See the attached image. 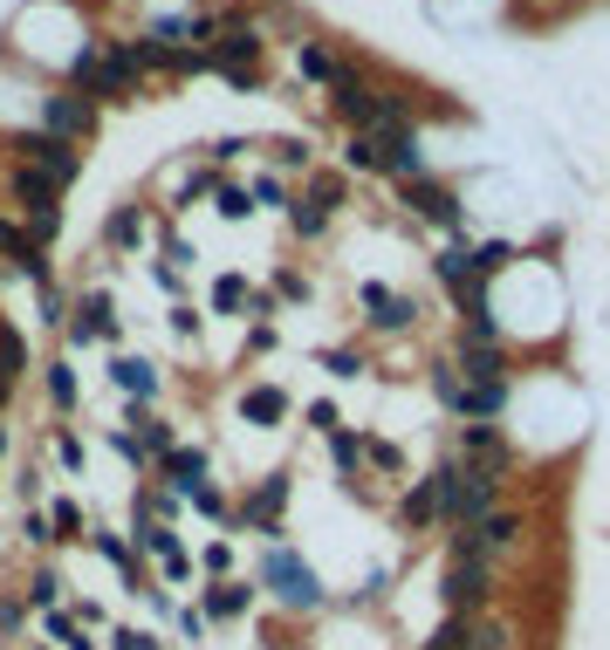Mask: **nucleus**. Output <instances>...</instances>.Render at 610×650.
Instances as JSON below:
<instances>
[{"label": "nucleus", "instance_id": "obj_1", "mask_svg": "<svg viewBox=\"0 0 610 650\" xmlns=\"http://www.w3.org/2000/svg\"><path fill=\"white\" fill-rule=\"evenodd\" d=\"M432 486H439V520L446 528H473V520L494 513V500H501V480L473 473V465H460V459H446L439 473H432Z\"/></svg>", "mask_w": 610, "mask_h": 650}, {"label": "nucleus", "instance_id": "obj_2", "mask_svg": "<svg viewBox=\"0 0 610 650\" xmlns=\"http://www.w3.org/2000/svg\"><path fill=\"white\" fill-rule=\"evenodd\" d=\"M261 589H268L282 610H302V616L322 610V582H316V568L302 562L295 548H268V555H261Z\"/></svg>", "mask_w": 610, "mask_h": 650}, {"label": "nucleus", "instance_id": "obj_3", "mask_svg": "<svg viewBox=\"0 0 610 650\" xmlns=\"http://www.w3.org/2000/svg\"><path fill=\"white\" fill-rule=\"evenodd\" d=\"M432 390H439V404H446V411H460L467 425L501 418V404H507V383H467V377H460V363H439V370H432Z\"/></svg>", "mask_w": 610, "mask_h": 650}, {"label": "nucleus", "instance_id": "obj_4", "mask_svg": "<svg viewBox=\"0 0 610 650\" xmlns=\"http://www.w3.org/2000/svg\"><path fill=\"white\" fill-rule=\"evenodd\" d=\"M488 589H494V568H488V562H446V568H439V603H446V616H480Z\"/></svg>", "mask_w": 610, "mask_h": 650}, {"label": "nucleus", "instance_id": "obj_5", "mask_svg": "<svg viewBox=\"0 0 610 650\" xmlns=\"http://www.w3.org/2000/svg\"><path fill=\"white\" fill-rule=\"evenodd\" d=\"M42 130H56L62 144H83L90 130H96V103L83 90H56V96L42 103Z\"/></svg>", "mask_w": 610, "mask_h": 650}, {"label": "nucleus", "instance_id": "obj_6", "mask_svg": "<svg viewBox=\"0 0 610 650\" xmlns=\"http://www.w3.org/2000/svg\"><path fill=\"white\" fill-rule=\"evenodd\" d=\"M14 151H21V165L48 172L56 186H69V178H75V165H83V158H75V144H62L56 130H28V138H14Z\"/></svg>", "mask_w": 610, "mask_h": 650}, {"label": "nucleus", "instance_id": "obj_7", "mask_svg": "<svg viewBox=\"0 0 610 650\" xmlns=\"http://www.w3.org/2000/svg\"><path fill=\"white\" fill-rule=\"evenodd\" d=\"M460 465H473V473H488V480H507L515 452H507L501 425H467V432H460Z\"/></svg>", "mask_w": 610, "mask_h": 650}, {"label": "nucleus", "instance_id": "obj_8", "mask_svg": "<svg viewBox=\"0 0 610 650\" xmlns=\"http://www.w3.org/2000/svg\"><path fill=\"white\" fill-rule=\"evenodd\" d=\"M282 507H289V480L268 473V480L234 507V520H241V528H254V534H274V513H282Z\"/></svg>", "mask_w": 610, "mask_h": 650}, {"label": "nucleus", "instance_id": "obj_9", "mask_svg": "<svg viewBox=\"0 0 610 650\" xmlns=\"http://www.w3.org/2000/svg\"><path fill=\"white\" fill-rule=\"evenodd\" d=\"M404 205H412L419 220H432V226H460V199H453L446 186H432V178H404Z\"/></svg>", "mask_w": 610, "mask_h": 650}, {"label": "nucleus", "instance_id": "obj_10", "mask_svg": "<svg viewBox=\"0 0 610 650\" xmlns=\"http://www.w3.org/2000/svg\"><path fill=\"white\" fill-rule=\"evenodd\" d=\"M377 172H398V178H425V151L412 130H385L377 138Z\"/></svg>", "mask_w": 610, "mask_h": 650}, {"label": "nucleus", "instance_id": "obj_11", "mask_svg": "<svg viewBox=\"0 0 610 650\" xmlns=\"http://www.w3.org/2000/svg\"><path fill=\"white\" fill-rule=\"evenodd\" d=\"M138 548H144V555H159V562H165V576H192V562H186V548H179V541H172V528H165V520L138 513Z\"/></svg>", "mask_w": 610, "mask_h": 650}, {"label": "nucleus", "instance_id": "obj_12", "mask_svg": "<svg viewBox=\"0 0 610 650\" xmlns=\"http://www.w3.org/2000/svg\"><path fill=\"white\" fill-rule=\"evenodd\" d=\"M364 316H371V329H412V295L371 281V288H364Z\"/></svg>", "mask_w": 610, "mask_h": 650}, {"label": "nucleus", "instance_id": "obj_13", "mask_svg": "<svg viewBox=\"0 0 610 650\" xmlns=\"http://www.w3.org/2000/svg\"><path fill=\"white\" fill-rule=\"evenodd\" d=\"M14 199L28 205V220L35 213H56V199H62V186L48 172H35V165H14Z\"/></svg>", "mask_w": 610, "mask_h": 650}, {"label": "nucleus", "instance_id": "obj_14", "mask_svg": "<svg viewBox=\"0 0 610 650\" xmlns=\"http://www.w3.org/2000/svg\"><path fill=\"white\" fill-rule=\"evenodd\" d=\"M398 520H404V528H412V534H425V528H439V486H432V473L412 486V493H404V500H398Z\"/></svg>", "mask_w": 610, "mask_h": 650}, {"label": "nucleus", "instance_id": "obj_15", "mask_svg": "<svg viewBox=\"0 0 610 650\" xmlns=\"http://www.w3.org/2000/svg\"><path fill=\"white\" fill-rule=\"evenodd\" d=\"M159 465H165V480H172V493H192L199 480H207V452H199V446H172V452H165Z\"/></svg>", "mask_w": 610, "mask_h": 650}, {"label": "nucleus", "instance_id": "obj_16", "mask_svg": "<svg viewBox=\"0 0 610 650\" xmlns=\"http://www.w3.org/2000/svg\"><path fill=\"white\" fill-rule=\"evenodd\" d=\"M329 465H337V480L357 486V480H364V438L337 425V432H329Z\"/></svg>", "mask_w": 610, "mask_h": 650}, {"label": "nucleus", "instance_id": "obj_17", "mask_svg": "<svg viewBox=\"0 0 610 650\" xmlns=\"http://www.w3.org/2000/svg\"><path fill=\"white\" fill-rule=\"evenodd\" d=\"M241 418H247V425H274V418H289V398H282L274 383H254L247 398H241Z\"/></svg>", "mask_w": 610, "mask_h": 650}, {"label": "nucleus", "instance_id": "obj_18", "mask_svg": "<svg viewBox=\"0 0 610 650\" xmlns=\"http://www.w3.org/2000/svg\"><path fill=\"white\" fill-rule=\"evenodd\" d=\"M247 603H254V589H247V582H213V589H207V616H213V623L247 616Z\"/></svg>", "mask_w": 610, "mask_h": 650}, {"label": "nucleus", "instance_id": "obj_19", "mask_svg": "<svg viewBox=\"0 0 610 650\" xmlns=\"http://www.w3.org/2000/svg\"><path fill=\"white\" fill-rule=\"evenodd\" d=\"M96 555H104V562L117 568V576H124V582H131V589H144V568H138V548H131V541H124V534H96Z\"/></svg>", "mask_w": 610, "mask_h": 650}, {"label": "nucleus", "instance_id": "obj_20", "mask_svg": "<svg viewBox=\"0 0 610 650\" xmlns=\"http://www.w3.org/2000/svg\"><path fill=\"white\" fill-rule=\"evenodd\" d=\"M110 383L131 390V398H151V390H159V370H151L144 356H117V363H110Z\"/></svg>", "mask_w": 610, "mask_h": 650}, {"label": "nucleus", "instance_id": "obj_21", "mask_svg": "<svg viewBox=\"0 0 610 650\" xmlns=\"http://www.w3.org/2000/svg\"><path fill=\"white\" fill-rule=\"evenodd\" d=\"M302 75H309V83H337V75H343V56H329V48L322 42H302Z\"/></svg>", "mask_w": 610, "mask_h": 650}, {"label": "nucleus", "instance_id": "obj_22", "mask_svg": "<svg viewBox=\"0 0 610 650\" xmlns=\"http://www.w3.org/2000/svg\"><path fill=\"white\" fill-rule=\"evenodd\" d=\"M110 329H117V316H110V295H90V302H83V316H75V335L90 343V335H110Z\"/></svg>", "mask_w": 610, "mask_h": 650}, {"label": "nucleus", "instance_id": "obj_23", "mask_svg": "<svg viewBox=\"0 0 610 650\" xmlns=\"http://www.w3.org/2000/svg\"><path fill=\"white\" fill-rule=\"evenodd\" d=\"M432 268H439V281H446V288H453V295H460V288H467V281H480V274H473V253H460V247H446L439 260H432Z\"/></svg>", "mask_w": 610, "mask_h": 650}, {"label": "nucleus", "instance_id": "obj_24", "mask_svg": "<svg viewBox=\"0 0 610 650\" xmlns=\"http://www.w3.org/2000/svg\"><path fill=\"white\" fill-rule=\"evenodd\" d=\"M131 425H138L131 432L138 438V459H165L172 452V425H159V418H131Z\"/></svg>", "mask_w": 610, "mask_h": 650}, {"label": "nucleus", "instance_id": "obj_25", "mask_svg": "<svg viewBox=\"0 0 610 650\" xmlns=\"http://www.w3.org/2000/svg\"><path fill=\"white\" fill-rule=\"evenodd\" d=\"M21 356H28V350H21V335H0V404H8L14 383H21Z\"/></svg>", "mask_w": 610, "mask_h": 650}, {"label": "nucleus", "instance_id": "obj_26", "mask_svg": "<svg viewBox=\"0 0 610 650\" xmlns=\"http://www.w3.org/2000/svg\"><path fill=\"white\" fill-rule=\"evenodd\" d=\"M186 500H192L199 513H207V520H234V507H226V493H220V486H207V480H199V486L186 493Z\"/></svg>", "mask_w": 610, "mask_h": 650}, {"label": "nucleus", "instance_id": "obj_27", "mask_svg": "<svg viewBox=\"0 0 610 650\" xmlns=\"http://www.w3.org/2000/svg\"><path fill=\"white\" fill-rule=\"evenodd\" d=\"M507 260H515V247H507V240H488V247L473 253V274H480V281H494V274L507 268Z\"/></svg>", "mask_w": 610, "mask_h": 650}, {"label": "nucleus", "instance_id": "obj_28", "mask_svg": "<svg viewBox=\"0 0 610 650\" xmlns=\"http://www.w3.org/2000/svg\"><path fill=\"white\" fill-rule=\"evenodd\" d=\"M419 650H467V616H446V623H439V630H432Z\"/></svg>", "mask_w": 610, "mask_h": 650}, {"label": "nucleus", "instance_id": "obj_29", "mask_svg": "<svg viewBox=\"0 0 610 650\" xmlns=\"http://www.w3.org/2000/svg\"><path fill=\"white\" fill-rule=\"evenodd\" d=\"M213 213H220V220H247L254 199H247L241 186H213Z\"/></svg>", "mask_w": 610, "mask_h": 650}, {"label": "nucleus", "instance_id": "obj_30", "mask_svg": "<svg viewBox=\"0 0 610 650\" xmlns=\"http://www.w3.org/2000/svg\"><path fill=\"white\" fill-rule=\"evenodd\" d=\"M289 220H295V233H302V240H316V233L329 226V213H322V205H316V199H302V205H295V213H289Z\"/></svg>", "mask_w": 610, "mask_h": 650}, {"label": "nucleus", "instance_id": "obj_31", "mask_svg": "<svg viewBox=\"0 0 610 650\" xmlns=\"http://www.w3.org/2000/svg\"><path fill=\"white\" fill-rule=\"evenodd\" d=\"M322 370L329 377H357L364 370V350H322Z\"/></svg>", "mask_w": 610, "mask_h": 650}, {"label": "nucleus", "instance_id": "obj_32", "mask_svg": "<svg viewBox=\"0 0 610 650\" xmlns=\"http://www.w3.org/2000/svg\"><path fill=\"white\" fill-rule=\"evenodd\" d=\"M364 465H377V473L398 480V473H404V452H398V446H364Z\"/></svg>", "mask_w": 610, "mask_h": 650}, {"label": "nucleus", "instance_id": "obj_33", "mask_svg": "<svg viewBox=\"0 0 610 650\" xmlns=\"http://www.w3.org/2000/svg\"><path fill=\"white\" fill-rule=\"evenodd\" d=\"M48 528H56V541H69V534H83V507H56V513H48Z\"/></svg>", "mask_w": 610, "mask_h": 650}, {"label": "nucleus", "instance_id": "obj_34", "mask_svg": "<svg viewBox=\"0 0 610 650\" xmlns=\"http://www.w3.org/2000/svg\"><path fill=\"white\" fill-rule=\"evenodd\" d=\"M350 165H357V172H377V138H364V130H357V138H350Z\"/></svg>", "mask_w": 610, "mask_h": 650}, {"label": "nucleus", "instance_id": "obj_35", "mask_svg": "<svg viewBox=\"0 0 610 650\" xmlns=\"http://www.w3.org/2000/svg\"><path fill=\"white\" fill-rule=\"evenodd\" d=\"M316 205H322V213H337V205H343V178H316V192H309Z\"/></svg>", "mask_w": 610, "mask_h": 650}, {"label": "nucleus", "instance_id": "obj_36", "mask_svg": "<svg viewBox=\"0 0 610 650\" xmlns=\"http://www.w3.org/2000/svg\"><path fill=\"white\" fill-rule=\"evenodd\" d=\"M28 603H35V610H56V576H48V568L28 582Z\"/></svg>", "mask_w": 610, "mask_h": 650}, {"label": "nucleus", "instance_id": "obj_37", "mask_svg": "<svg viewBox=\"0 0 610 650\" xmlns=\"http://www.w3.org/2000/svg\"><path fill=\"white\" fill-rule=\"evenodd\" d=\"M138 233H144V220H138V213H117V220H110V240H124V247H131Z\"/></svg>", "mask_w": 610, "mask_h": 650}, {"label": "nucleus", "instance_id": "obj_38", "mask_svg": "<svg viewBox=\"0 0 610 650\" xmlns=\"http://www.w3.org/2000/svg\"><path fill=\"white\" fill-rule=\"evenodd\" d=\"M241 302H247L241 281H220V288H213V308H220V316H226V308H241Z\"/></svg>", "mask_w": 610, "mask_h": 650}, {"label": "nucleus", "instance_id": "obj_39", "mask_svg": "<svg viewBox=\"0 0 610 650\" xmlns=\"http://www.w3.org/2000/svg\"><path fill=\"white\" fill-rule=\"evenodd\" d=\"M48 390H56V404H75V377L62 370V363H56V370H48Z\"/></svg>", "mask_w": 610, "mask_h": 650}, {"label": "nucleus", "instance_id": "obj_40", "mask_svg": "<svg viewBox=\"0 0 610 650\" xmlns=\"http://www.w3.org/2000/svg\"><path fill=\"white\" fill-rule=\"evenodd\" d=\"M274 158H282V165H309V144L289 138V144H274Z\"/></svg>", "mask_w": 610, "mask_h": 650}, {"label": "nucleus", "instance_id": "obj_41", "mask_svg": "<svg viewBox=\"0 0 610 650\" xmlns=\"http://www.w3.org/2000/svg\"><path fill=\"white\" fill-rule=\"evenodd\" d=\"M309 425H316V432H322V438H329V432H337V425H343V418H337V404H316V411H309Z\"/></svg>", "mask_w": 610, "mask_h": 650}, {"label": "nucleus", "instance_id": "obj_42", "mask_svg": "<svg viewBox=\"0 0 610 650\" xmlns=\"http://www.w3.org/2000/svg\"><path fill=\"white\" fill-rule=\"evenodd\" d=\"M254 199H261V205H274V213H282V205H289V199H282V186H274V178H261V186H254Z\"/></svg>", "mask_w": 610, "mask_h": 650}, {"label": "nucleus", "instance_id": "obj_43", "mask_svg": "<svg viewBox=\"0 0 610 650\" xmlns=\"http://www.w3.org/2000/svg\"><path fill=\"white\" fill-rule=\"evenodd\" d=\"M110 650H151V637H144V630H117Z\"/></svg>", "mask_w": 610, "mask_h": 650}, {"label": "nucleus", "instance_id": "obj_44", "mask_svg": "<svg viewBox=\"0 0 610 650\" xmlns=\"http://www.w3.org/2000/svg\"><path fill=\"white\" fill-rule=\"evenodd\" d=\"M28 541H35V548H48V541H56V528H48V513H35V520H28Z\"/></svg>", "mask_w": 610, "mask_h": 650}, {"label": "nucleus", "instance_id": "obj_45", "mask_svg": "<svg viewBox=\"0 0 610 650\" xmlns=\"http://www.w3.org/2000/svg\"><path fill=\"white\" fill-rule=\"evenodd\" d=\"M0 446H8V438H0Z\"/></svg>", "mask_w": 610, "mask_h": 650}]
</instances>
